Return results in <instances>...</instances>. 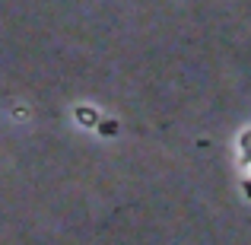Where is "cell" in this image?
<instances>
[{"label": "cell", "mask_w": 251, "mask_h": 245, "mask_svg": "<svg viewBox=\"0 0 251 245\" xmlns=\"http://www.w3.org/2000/svg\"><path fill=\"white\" fill-rule=\"evenodd\" d=\"M245 194H248V197H251V182H245Z\"/></svg>", "instance_id": "obj_1"}]
</instances>
